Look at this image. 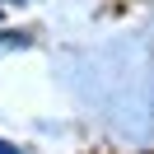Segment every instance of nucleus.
I'll return each instance as SVG.
<instances>
[{"label": "nucleus", "instance_id": "obj_1", "mask_svg": "<svg viewBox=\"0 0 154 154\" xmlns=\"http://www.w3.org/2000/svg\"><path fill=\"white\" fill-rule=\"evenodd\" d=\"M0 154H23V149H14L10 140H0Z\"/></svg>", "mask_w": 154, "mask_h": 154}]
</instances>
